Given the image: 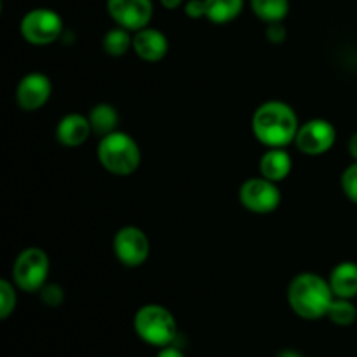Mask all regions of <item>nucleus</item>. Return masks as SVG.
<instances>
[{"mask_svg":"<svg viewBox=\"0 0 357 357\" xmlns=\"http://www.w3.org/2000/svg\"><path fill=\"white\" fill-rule=\"evenodd\" d=\"M129 47H132V37L126 28H112L103 37V49L108 56H114V58L124 56Z\"/></svg>","mask_w":357,"mask_h":357,"instance_id":"nucleus-20","label":"nucleus"},{"mask_svg":"<svg viewBox=\"0 0 357 357\" xmlns=\"http://www.w3.org/2000/svg\"><path fill=\"white\" fill-rule=\"evenodd\" d=\"M239 199L248 211L265 215L278 209L281 204V192H279L275 181L267 178H250L243 183L239 190Z\"/></svg>","mask_w":357,"mask_h":357,"instance_id":"nucleus-7","label":"nucleus"},{"mask_svg":"<svg viewBox=\"0 0 357 357\" xmlns=\"http://www.w3.org/2000/svg\"><path fill=\"white\" fill-rule=\"evenodd\" d=\"M132 326H135L136 335L145 344L160 349L173 345L178 335L176 319L173 317V314L166 307L155 305V303L143 305L136 312Z\"/></svg>","mask_w":357,"mask_h":357,"instance_id":"nucleus-4","label":"nucleus"},{"mask_svg":"<svg viewBox=\"0 0 357 357\" xmlns=\"http://www.w3.org/2000/svg\"><path fill=\"white\" fill-rule=\"evenodd\" d=\"M93 132L89 117L80 114H68L58 122L56 128V138L65 146H79L87 142Z\"/></svg>","mask_w":357,"mask_h":357,"instance_id":"nucleus-13","label":"nucleus"},{"mask_svg":"<svg viewBox=\"0 0 357 357\" xmlns=\"http://www.w3.org/2000/svg\"><path fill=\"white\" fill-rule=\"evenodd\" d=\"M157 357H185V354L180 351V349L173 347V345H167V347L160 349V352L157 354Z\"/></svg>","mask_w":357,"mask_h":357,"instance_id":"nucleus-26","label":"nucleus"},{"mask_svg":"<svg viewBox=\"0 0 357 357\" xmlns=\"http://www.w3.org/2000/svg\"><path fill=\"white\" fill-rule=\"evenodd\" d=\"M349 153L352 155V159L357 160V132H354L349 139Z\"/></svg>","mask_w":357,"mask_h":357,"instance_id":"nucleus-27","label":"nucleus"},{"mask_svg":"<svg viewBox=\"0 0 357 357\" xmlns=\"http://www.w3.org/2000/svg\"><path fill=\"white\" fill-rule=\"evenodd\" d=\"M16 300L14 286L6 279H2L0 281V317L2 319H7L13 314V310L16 309Z\"/></svg>","mask_w":357,"mask_h":357,"instance_id":"nucleus-21","label":"nucleus"},{"mask_svg":"<svg viewBox=\"0 0 357 357\" xmlns=\"http://www.w3.org/2000/svg\"><path fill=\"white\" fill-rule=\"evenodd\" d=\"M331 291L337 298H356L357 296V264L342 261L331 271L330 279Z\"/></svg>","mask_w":357,"mask_h":357,"instance_id":"nucleus-14","label":"nucleus"},{"mask_svg":"<svg viewBox=\"0 0 357 357\" xmlns=\"http://www.w3.org/2000/svg\"><path fill=\"white\" fill-rule=\"evenodd\" d=\"M268 42L272 44H281L286 38V28L282 21H275V23H267V30H265Z\"/></svg>","mask_w":357,"mask_h":357,"instance_id":"nucleus-24","label":"nucleus"},{"mask_svg":"<svg viewBox=\"0 0 357 357\" xmlns=\"http://www.w3.org/2000/svg\"><path fill=\"white\" fill-rule=\"evenodd\" d=\"M98 159L108 173L117 174V176H128L139 167L142 150L131 136L126 132L114 131L100 139Z\"/></svg>","mask_w":357,"mask_h":357,"instance_id":"nucleus-3","label":"nucleus"},{"mask_svg":"<svg viewBox=\"0 0 357 357\" xmlns=\"http://www.w3.org/2000/svg\"><path fill=\"white\" fill-rule=\"evenodd\" d=\"M132 49L139 58L153 63L160 61L167 54L169 42L160 30L145 26L136 31L135 37H132Z\"/></svg>","mask_w":357,"mask_h":357,"instance_id":"nucleus-12","label":"nucleus"},{"mask_svg":"<svg viewBox=\"0 0 357 357\" xmlns=\"http://www.w3.org/2000/svg\"><path fill=\"white\" fill-rule=\"evenodd\" d=\"M342 188H344V194L357 204V160L342 174Z\"/></svg>","mask_w":357,"mask_h":357,"instance_id":"nucleus-22","label":"nucleus"},{"mask_svg":"<svg viewBox=\"0 0 357 357\" xmlns=\"http://www.w3.org/2000/svg\"><path fill=\"white\" fill-rule=\"evenodd\" d=\"M40 300L47 307H59L65 300V291L58 284H44L40 289Z\"/></svg>","mask_w":357,"mask_h":357,"instance_id":"nucleus-23","label":"nucleus"},{"mask_svg":"<svg viewBox=\"0 0 357 357\" xmlns=\"http://www.w3.org/2000/svg\"><path fill=\"white\" fill-rule=\"evenodd\" d=\"M291 171V157L282 149H271L265 152L260 159L261 176L271 181H281Z\"/></svg>","mask_w":357,"mask_h":357,"instance_id":"nucleus-15","label":"nucleus"},{"mask_svg":"<svg viewBox=\"0 0 357 357\" xmlns=\"http://www.w3.org/2000/svg\"><path fill=\"white\" fill-rule=\"evenodd\" d=\"M328 319L337 326H351L357 321V307L349 298H337L331 302L326 314Z\"/></svg>","mask_w":357,"mask_h":357,"instance_id":"nucleus-19","label":"nucleus"},{"mask_svg":"<svg viewBox=\"0 0 357 357\" xmlns=\"http://www.w3.org/2000/svg\"><path fill=\"white\" fill-rule=\"evenodd\" d=\"M337 129L323 119H312L296 132L295 143L300 152L307 155H321L335 145Z\"/></svg>","mask_w":357,"mask_h":357,"instance_id":"nucleus-10","label":"nucleus"},{"mask_svg":"<svg viewBox=\"0 0 357 357\" xmlns=\"http://www.w3.org/2000/svg\"><path fill=\"white\" fill-rule=\"evenodd\" d=\"M89 122L94 135L103 138V136L110 135V132H114L117 129L119 114L112 105L100 103L96 107H93V110L89 112Z\"/></svg>","mask_w":357,"mask_h":357,"instance_id":"nucleus-17","label":"nucleus"},{"mask_svg":"<svg viewBox=\"0 0 357 357\" xmlns=\"http://www.w3.org/2000/svg\"><path fill=\"white\" fill-rule=\"evenodd\" d=\"M253 132L264 145L282 149L295 142L298 132V117L289 105L282 101H267L253 115Z\"/></svg>","mask_w":357,"mask_h":357,"instance_id":"nucleus-1","label":"nucleus"},{"mask_svg":"<svg viewBox=\"0 0 357 357\" xmlns=\"http://www.w3.org/2000/svg\"><path fill=\"white\" fill-rule=\"evenodd\" d=\"M275 357H303L298 351H293V349H284V351L279 352Z\"/></svg>","mask_w":357,"mask_h":357,"instance_id":"nucleus-29","label":"nucleus"},{"mask_svg":"<svg viewBox=\"0 0 357 357\" xmlns=\"http://www.w3.org/2000/svg\"><path fill=\"white\" fill-rule=\"evenodd\" d=\"M107 10L119 26L138 31L149 26L153 3L152 0H107Z\"/></svg>","mask_w":357,"mask_h":357,"instance_id":"nucleus-9","label":"nucleus"},{"mask_svg":"<svg viewBox=\"0 0 357 357\" xmlns=\"http://www.w3.org/2000/svg\"><path fill=\"white\" fill-rule=\"evenodd\" d=\"M52 86L47 75L31 72L20 80L16 87V101L23 110L35 112L44 107L51 98Z\"/></svg>","mask_w":357,"mask_h":357,"instance_id":"nucleus-11","label":"nucleus"},{"mask_svg":"<svg viewBox=\"0 0 357 357\" xmlns=\"http://www.w3.org/2000/svg\"><path fill=\"white\" fill-rule=\"evenodd\" d=\"M21 35L26 42L33 45L52 44L61 37L63 21L56 10L38 7L26 13L20 24Z\"/></svg>","mask_w":357,"mask_h":357,"instance_id":"nucleus-6","label":"nucleus"},{"mask_svg":"<svg viewBox=\"0 0 357 357\" xmlns=\"http://www.w3.org/2000/svg\"><path fill=\"white\" fill-rule=\"evenodd\" d=\"M160 3H162L166 9H178V7L183 3V0H160Z\"/></svg>","mask_w":357,"mask_h":357,"instance_id":"nucleus-28","label":"nucleus"},{"mask_svg":"<svg viewBox=\"0 0 357 357\" xmlns=\"http://www.w3.org/2000/svg\"><path fill=\"white\" fill-rule=\"evenodd\" d=\"M49 275V258L40 248H26L13 265L14 284L23 291H40Z\"/></svg>","mask_w":357,"mask_h":357,"instance_id":"nucleus-5","label":"nucleus"},{"mask_svg":"<svg viewBox=\"0 0 357 357\" xmlns=\"http://www.w3.org/2000/svg\"><path fill=\"white\" fill-rule=\"evenodd\" d=\"M206 17L216 24H225L236 20L244 7V0H204Z\"/></svg>","mask_w":357,"mask_h":357,"instance_id":"nucleus-16","label":"nucleus"},{"mask_svg":"<svg viewBox=\"0 0 357 357\" xmlns=\"http://www.w3.org/2000/svg\"><path fill=\"white\" fill-rule=\"evenodd\" d=\"M114 251L122 265L139 267L150 255L149 237L138 227H122L114 237Z\"/></svg>","mask_w":357,"mask_h":357,"instance_id":"nucleus-8","label":"nucleus"},{"mask_svg":"<svg viewBox=\"0 0 357 357\" xmlns=\"http://www.w3.org/2000/svg\"><path fill=\"white\" fill-rule=\"evenodd\" d=\"M333 300L335 295L330 282L312 272L298 274L289 282L288 303L302 319L316 321L324 317Z\"/></svg>","mask_w":357,"mask_h":357,"instance_id":"nucleus-2","label":"nucleus"},{"mask_svg":"<svg viewBox=\"0 0 357 357\" xmlns=\"http://www.w3.org/2000/svg\"><path fill=\"white\" fill-rule=\"evenodd\" d=\"M251 9L265 23H275L288 16L289 0H251Z\"/></svg>","mask_w":357,"mask_h":357,"instance_id":"nucleus-18","label":"nucleus"},{"mask_svg":"<svg viewBox=\"0 0 357 357\" xmlns=\"http://www.w3.org/2000/svg\"><path fill=\"white\" fill-rule=\"evenodd\" d=\"M185 14L192 20H199V17H206V2L204 0H188L185 3Z\"/></svg>","mask_w":357,"mask_h":357,"instance_id":"nucleus-25","label":"nucleus"}]
</instances>
